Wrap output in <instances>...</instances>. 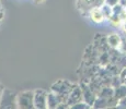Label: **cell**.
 Listing matches in <instances>:
<instances>
[{
	"label": "cell",
	"instance_id": "e0dca14e",
	"mask_svg": "<svg viewBox=\"0 0 126 109\" xmlns=\"http://www.w3.org/2000/svg\"><path fill=\"white\" fill-rule=\"evenodd\" d=\"M118 4H121L122 7H126V0H118Z\"/></svg>",
	"mask_w": 126,
	"mask_h": 109
},
{
	"label": "cell",
	"instance_id": "52a82bcc",
	"mask_svg": "<svg viewBox=\"0 0 126 109\" xmlns=\"http://www.w3.org/2000/svg\"><path fill=\"white\" fill-rule=\"evenodd\" d=\"M88 18H90V20L94 23L99 24V23H102L105 20V16H104L102 10H101L100 7H94V8L90 9L87 13Z\"/></svg>",
	"mask_w": 126,
	"mask_h": 109
},
{
	"label": "cell",
	"instance_id": "5bb4252c",
	"mask_svg": "<svg viewBox=\"0 0 126 109\" xmlns=\"http://www.w3.org/2000/svg\"><path fill=\"white\" fill-rule=\"evenodd\" d=\"M116 107L117 108H126V96H124L123 98L118 99L116 103Z\"/></svg>",
	"mask_w": 126,
	"mask_h": 109
},
{
	"label": "cell",
	"instance_id": "ba28073f",
	"mask_svg": "<svg viewBox=\"0 0 126 109\" xmlns=\"http://www.w3.org/2000/svg\"><path fill=\"white\" fill-rule=\"evenodd\" d=\"M106 44L113 49H118L121 47V44H122V38L117 34H111L106 38Z\"/></svg>",
	"mask_w": 126,
	"mask_h": 109
},
{
	"label": "cell",
	"instance_id": "ffe728a7",
	"mask_svg": "<svg viewBox=\"0 0 126 109\" xmlns=\"http://www.w3.org/2000/svg\"><path fill=\"white\" fill-rule=\"evenodd\" d=\"M1 16H2V8H1V6H0V19H1Z\"/></svg>",
	"mask_w": 126,
	"mask_h": 109
},
{
	"label": "cell",
	"instance_id": "7a4b0ae2",
	"mask_svg": "<svg viewBox=\"0 0 126 109\" xmlns=\"http://www.w3.org/2000/svg\"><path fill=\"white\" fill-rule=\"evenodd\" d=\"M33 96H34V91H24L16 94V108H34Z\"/></svg>",
	"mask_w": 126,
	"mask_h": 109
},
{
	"label": "cell",
	"instance_id": "7c38bea8",
	"mask_svg": "<svg viewBox=\"0 0 126 109\" xmlns=\"http://www.w3.org/2000/svg\"><path fill=\"white\" fill-rule=\"evenodd\" d=\"M100 8H101V10H102V12H103L104 16H105V20H106V19L109 20V19H110V16H111V14H112V7H110V6H108V4L103 3Z\"/></svg>",
	"mask_w": 126,
	"mask_h": 109
},
{
	"label": "cell",
	"instance_id": "3957f363",
	"mask_svg": "<svg viewBox=\"0 0 126 109\" xmlns=\"http://www.w3.org/2000/svg\"><path fill=\"white\" fill-rule=\"evenodd\" d=\"M0 108H16V94L4 88L0 95Z\"/></svg>",
	"mask_w": 126,
	"mask_h": 109
},
{
	"label": "cell",
	"instance_id": "277c9868",
	"mask_svg": "<svg viewBox=\"0 0 126 109\" xmlns=\"http://www.w3.org/2000/svg\"><path fill=\"white\" fill-rule=\"evenodd\" d=\"M47 93L45 89L37 88L34 91V96H33V105L34 108L37 109H45L47 108L46 101H47Z\"/></svg>",
	"mask_w": 126,
	"mask_h": 109
},
{
	"label": "cell",
	"instance_id": "8fae6325",
	"mask_svg": "<svg viewBox=\"0 0 126 109\" xmlns=\"http://www.w3.org/2000/svg\"><path fill=\"white\" fill-rule=\"evenodd\" d=\"M114 95V88L110 86H105V87H101L100 92H99V96L104 98H112Z\"/></svg>",
	"mask_w": 126,
	"mask_h": 109
},
{
	"label": "cell",
	"instance_id": "2e32d148",
	"mask_svg": "<svg viewBox=\"0 0 126 109\" xmlns=\"http://www.w3.org/2000/svg\"><path fill=\"white\" fill-rule=\"evenodd\" d=\"M118 77H120L121 82L123 83V81H124V80L126 79V67L123 68V70L121 71V73H120V75H118Z\"/></svg>",
	"mask_w": 126,
	"mask_h": 109
},
{
	"label": "cell",
	"instance_id": "9c48e42d",
	"mask_svg": "<svg viewBox=\"0 0 126 109\" xmlns=\"http://www.w3.org/2000/svg\"><path fill=\"white\" fill-rule=\"evenodd\" d=\"M60 104V100L58 98V96L54 92H50V93H47V101H46V105H47V108H57L58 105Z\"/></svg>",
	"mask_w": 126,
	"mask_h": 109
},
{
	"label": "cell",
	"instance_id": "ac0fdd59",
	"mask_svg": "<svg viewBox=\"0 0 126 109\" xmlns=\"http://www.w3.org/2000/svg\"><path fill=\"white\" fill-rule=\"evenodd\" d=\"M33 1H34L36 4H42V3H44L46 0H33Z\"/></svg>",
	"mask_w": 126,
	"mask_h": 109
},
{
	"label": "cell",
	"instance_id": "4fadbf2b",
	"mask_svg": "<svg viewBox=\"0 0 126 109\" xmlns=\"http://www.w3.org/2000/svg\"><path fill=\"white\" fill-rule=\"evenodd\" d=\"M69 108H71V109H88V108H91V106L88 105L86 101L81 100V101H79V103H76V104H74V105H71Z\"/></svg>",
	"mask_w": 126,
	"mask_h": 109
},
{
	"label": "cell",
	"instance_id": "9a60e30c",
	"mask_svg": "<svg viewBox=\"0 0 126 109\" xmlns=\"http://www.w3.org/2000/svg\"><path fill=\"white\" fill-rule=\"evenodd\" d=\"M104 3L110 7H114L116 4H118V0H104Z\"/></svg>",
	"mask_w": 126,
	"mask_h": 109
},
{
	"label": "cell",
	"instance_id": "30bf717a",
	"mask_svg": "<svg viewBox=\"0 0 126 109\" xmlns=\"http://www.w3.org/2000/svg\"><path fill=\"white\" fill-rule=\"evenodd\" d=\"M114 98L116 100H118V99L123 98L124 96H126V85L125 84H120V85L115 86L114 88Z\"/></svg>",
	"mask_w": 126,
	"mask_h": 109
},
{
	"label": "cell",
	"instance_id": "d6986e66",
	"mask_svg": "<svg viewBox=\"0 0 126 109\" xmlns=\"http://www.w3.org/2000/svg\"><path fill=\"white\" fill-rule=\"evenodd\" d=\"M122 26H123V28H124V31H125V33H126V21H125V22H123Z\"/></svg>",
	"mask_w": 126,
	"mask_h": 109
},
{
	"label": "cell",
	"instance_id": "6da1fadb",
	"mask_svg": "<svg viewBox=\"0 0 126 109\" xmlns=\"http://www.w3.org/2000/svg\"><path fill=\"white\" fill-rule=\"evenodd\" d=\"M74 86H75V84H72L71 82L66 81V80H59V81H57L56 83H54L52 85V92H54L58 96L60 103L66 104L68 95L70 92H71V89L74 88Z\"/></svg>",
	"mask_w": 126,
	"mask_h": 109
},
{
	"label": "cell",
	"instance_id": "8992f818",
	"mask_svg": "<svg viewBox=\"0 0 126 109\" xmlns=\"http://www.w3.org/2000/svg\"><path fill=\"white\" fill-rule=\"evenodd\" d=\"M81 100H83V99H82L81 88L79 85H75L74 88L71 89V92L69 93L66 104L68 105V108H69L71 105H74V104H76V103H79V101H81Z\"/></svg>",
	"mask_w": 126,
	"mask_h": 109
},
{
	"label": "cell",
	"instance_id": "5b68a950",
	"mask_svg": "<svg viewBox=\"0 0 126 109\" xmlns=\"http://www.w3.org/2000/svg\"><path fill=\"white\" fill-rule=\"evenodd\" d=\"M104 3V0H77V8L82 14L86 15L90 9L94 7H101Z\"/></svg>",
	"mask_w": 126,
	"mask_h": 109
}]
</instances>
